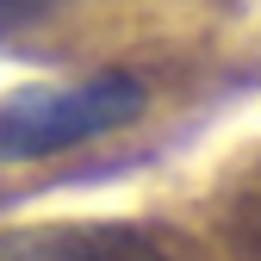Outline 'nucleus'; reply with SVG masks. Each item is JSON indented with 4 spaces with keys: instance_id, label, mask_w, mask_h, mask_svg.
Here are the masks:
<instances>
[{
    "instance_id": "obj_1",
    "label": "nucleus",
    "mask_w": 261,
    "mask_h": 261,
    "mask_svg": "<svg viewBox=\"0 0 261 261\" xmlns=\"http://www.w3.org/2000/svg\"><path fill=\"white\" fill-rule=\"evenodd\" d=\"M143 112V81L137 75H87L69 87H25L0 100V162H44L87 137L130 124Z\"/></svg>"
},
{
    "instance_id": "obj_2",
    "label": "nucleus",
    "mask_w": 261,
    "mask_h": 261,
    "mask_svg": "<svg viewBox=\"0 0 261 261\" xmlns=\"http://www.w3.org/2000/svg\"><path fill=\"white\" fill-rule=\"evenodd\" d=\"M0 261H168L130 224H19L0 230Z\"/></svg>"
},
{
    "instance_id": "obj_3",
    "label": "nucleus",
    "mask_w": 261,
    "mask_h": 261,
    "mask_svg": "<svg viewBox=\"0 0 261 261\" xmlns=\"http://www.w3.org/2000/svg\"><path fill=\"white\" fill-rule=\"evenodd\" d=\"M224 237H237V249L249 255V261H261V180L237 199V212H230V230Z\"/></svg>"
},
{
    "instance_id": "obj_4",
    "label": "nucleus",
    "mask_w": 261,
    "mask_h": 261,
    "mask_svg": "<svg viewBox=\"0 0 261 261\" xmlns=\"http://www.w3.org/2000/svg\"><path fill=\"white\" fill-rule=\"evenodd\" d=\"M56 7V0H0V38H13L19 25H31V19H44Z\"/></svg>"
}]
</instances>
